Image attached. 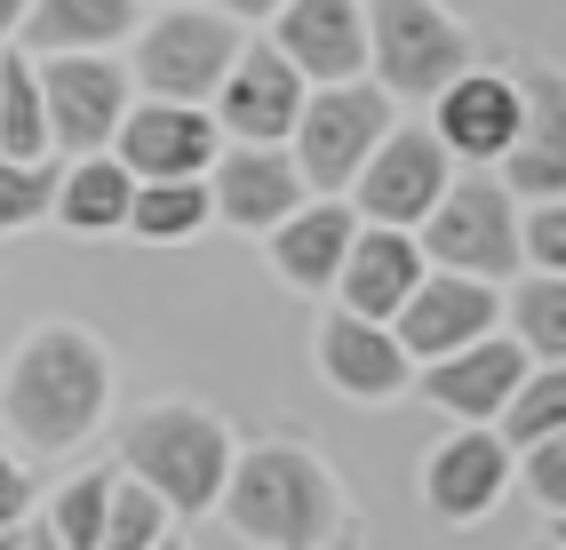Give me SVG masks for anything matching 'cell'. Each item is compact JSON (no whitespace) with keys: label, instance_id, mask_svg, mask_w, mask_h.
Wrapping results in <instances>:
<instances>
[{"label":"cell","instance_id":"cell-1","mask_svg":"<svg viewBox=\"0 0 566 550\" xmlns=\"http://www.w3.org/2000/svg\"><path fill=\"white\" fill-rule=\"evenodd\" d=\"M104 399H112L104 343L81 336V327H41V336H24L17 359H9L0 415H9V431L32 455H64L104 423Z\"/></svg>","mask_w":566,"mask_h":550},{"label":"cell","instance_id":"cell-2","mask_svg":"<svg viewBox=\"0 0 566 550\" xmlns=\"http://www.w3.org/2000/svg\"><path fill=\"white\" fill-rule=\"evenodd\" d=\"M223 519H232L248 542L272 550H319L344 527V495H335L327 463L304 447H248L223 470Z\"/></svg>","mask_w":566,"mask_h":550},{"label":"cell","instance_id":"cell-3","mask_svg":"<svg viewBox=\"0 0 566 550\" xmlns=\"http://www.w3.org/2000/svg\"><path fill=\"white\" fill-rule=\"evenodd\" d=\"M120 463L168 510H208L223 495V470H232V431L208 408H144L120 438Z\"/></svg>","mask_w":566,"mask_h":550},{"label":"cell","instance_id":"cell-4","mask_svg":"<svg viewBox=\"0 0 566 550\" xmlns=\"http://www.w3.org/2000/svg\"><path fill=\"white\" fill-rule=\"evenodd\" d=\"M367 17V72L384 96H407V104H431L455 72L479 64L471 32L439 9V0H359Z\"/></svg>","mask_w":566,"mask_h":550},{"label":"cell","instance_id":"cell-5","mask_svg":"<svg viewBox=\"0 0 566 550\" xmlns=\"http://www.w3.org/2000/svg\"><path fill=\"white\" fill-rule=\"evenodd\" d=\"M384 128H391V96L375 81H327V88H304V113L287 128V144H295L287 160L319 192H352V176L384 144Z\"/></svg>","mask_w":566,"mask_h":550},{"label":"cell","instance_id":"cell-6","mask_svg":"<svg viewBox=\"0 0 566 550\" xmlns=\"http://www.w3.org/2000/svg\"><path fill=\"white\" fill-rule=\"evenodd\" d=\"M423 264L439 272H463V279H511L518 272V208L495 176H463V183H447V192L431 200L423 215Z\"/></svg>","mask_w":566,"mask_h":550},{"label":"cell","instance_id":"cell-7","mask_svg":"<svg viewBox=\"0 0 566 550\" xmlns=\"http://www.w3.org/2000/svg\"><path fill=\"white\" fill-rule=\"evenodd\" d=\"M240 49L248 41H240L232 17H216V9H160L153 24L136 32V64L128 72L144 81V96H160V104H208Z\"/></svg>","mask_w":566,"mask_h":550},{"label":"cell","instance_id":"cell-8","mask_svg":"<svg viewBox=\"0 0 566 550\" xmlns=\"http://www.w3.org/2000/svg\"><path fill=\"white\" fill-rule=\"evenodd\" d=\"M32 81H41V120H49L56 152H72V160L112 152V128L128 113V64H112V56H41Z\"/></svg>","mask_w":566,"mask_h":550},{"label":"cell","instance_id":"cell-9","mask_svg":"<svg viewBox=\"0 0 566 550\" xmlns=\"http://www.w3.org/2000/svg\"><path fill=\"white\" fill-rule=\"evenodd\" d=\"M455 183V160L431 128H384V144L359 160L352 176V200L367 224H391V232H415L431 215V200Z\"/></svg>","mask_w":566,"mask_h":550},{"label":"cell","instance_id":"cell-10","mask_svg":"<svg viewBox=\"0 0 566 550\" xmlns=\"http://www.w3.org/2000/svg\"><path fill=\"white\" fill-rule=\"evenodd\" d=\"M495 319H503V304H495V287H486V279L423 272L384 327L399 336V351L423 367V359H447V351H463V343H479V336H495Z\"/></svg>","mask_w":566,"mask_h":550},{"label":"cell","instance_id":"cell-11","mask_svg":"<svg viewBox=\"0 0 566 550\" xmlns=\"http://www.w3.org/2000/svg\"><path fill=\"white\" fill-rule=\"evenodd\" d=\"M223 152V128L208 104H160L144 96L120 113V128H112V160H120L136 183L153 176H208V160Z\"/></svg>","mask_w":566,"mask_h":550},{"label":"cell","instance_id":"cell-12","mask_svg":"<svg viewBox=\"0 0 566 550\" xmlns=\"http://www.w3.org/2000/svg\"><path fill=\"white\" fill-rule=\"evenodd\" d=\"M518 128H526V96H518V81H503V72H486V64L455 72V81L431 96V136L447 144V160L486 168L518 144Z\"/></svg>","mask_w":566,"mask_h":550},{"label":"cell","instance_id":"cell-13","mask_svg":"<svg viewBox=\"0 0 566 550\" xmlns=\"http://www.w3.org/2000/svg\"><path fill=\"white\" fill-rule=\"evenodd\" d=\"M295 113H304V72H295L272 41L240 49L232 72H223V88H216V128L232 144H287Z\"/></svg>","mask_w":566,"mask_h":550},{"label":"cell","instance_id":"cell-14","mask_svg":"<svg viewBox=\"0 0 566 550\" xmlns=\"http://www.w3.org/2000/svg\"><path fill=\"white\" fill-rule=\"evenodd\" d=\"M272 49L304 72V88L359 81L367 72V17H359V0H280Z\"/></svg>","mask_w":566,"mask_h":550},{"label":"cell","instance_id":"cell-15","mask_svg":"<svg viewBox=\"0 0 566 550\" xmlns=\"http://www.w3.org/2000/svg\"><path fill=\"white\" fill-rule=\"evenodd\" d=\"M200 183H208V208H223V215L248 224V232H272L280 215H295V208H304V192H312V183L295 176L287 144H232V152L208 160Z\"/></svg>","mask_w":566,"mask_h":550},{"label":"cell","instance_id":"cell-16","mask_svg":"<svg viewBox=\"0 0 566 550\" xmlns=\"http://www.w3.org/2000/svg\"><path fill=\"white\" fill-rule=\"evenodd\" d=\"M526 367H535V359H526L511 336H479V343L447 351V359H423V399L447 408L455 423H495Z\"/></svg>","mask_w":566,"mask_h":550},{"label":"cell","instance_id":"cell-17","mask_svg":"<svg viewBox=\"0 0 566 550\" xmlns=\"http://www.w3.org/2000/svg\"><path fill=\"white\" fill-rule=\"evenodd\" d=\"M423 272H431V264H423V247H415V232L359 224L352 247H344V264H335V287H344V311H352V319H391Z\"/></svg>","mask_w":566,"mask_h":550},{"label":"cell","instance_id":"cell-18","mask_svg":"<svg viewBox=\"0 0 566 550\" xmlns=\"http://www.w3.org/2000/svg\"><path fill=\"white\" fill-rule=\"evenodd\" d=\"M503 479H511V447L486 423H463L447 447L423 463V503L439 510V519H479V510H495V495H503Z\"/></svg>","mask_w":566,"mask_h":550},{"label":"cell","instance_id":"cell-19","mask_svg":"<svg viewBox=\"0 0 566 550\" xmlns=\"http://www.w3.org/2000/svg\"><path fill=\"white\" fill-rule=\"evenodd\" d=\"M319 367H327V383L344 399H399L407 376H415V359L399 351L391 327L384 319H352V311H335L319 327Z\"/></svg>","mask_w":566,"mask_h":550},{"label":"cell","instance_id":"cell-20","mask_svg":"<svg viewBox=\"0 0 566 550\" xmlns=\"http://www.w3.org/2000/svg\"><path fill=\"white\" fill-rule=\"evenodd\" d=\"M24 56H104L112 41L136 32V0H24Z\"/></svg>","mask_w":566,"mask_h":550},{"label":"cell","instance_id":"cell-21","mask_svg":"<svg viewBox=\"0 0 566 550\" xmlns=\"http://www.w3.org/2000/svg\"><path fill=\"white\" fill-rule=\"evenodd\" d=\"M359 232V215L344 200H312L272 224V272L287 287H335V264H344V247Z\"/></svg>","mask_w":566,"mask_h":550},{"label":"cell","instance_id":"cell-22","mask_svg":"<svg viewBox=\"0 0 566 550\" xmlns=\"http://www.w3.org/2000/svg\"><path fill=\"white\" fill-rule=\"evenodd\" d=\"M526 96V128L503 152V192H526V200H558L566 192V128H558V81L543 72Z\"/></svg>","mask_w":566,"mask_h":550},{"label":"cell","instance_id":"cell-23","mask_svg":"<svg viewBox=\"0 0 566 550\" xmlns=\"http://www.w3.org/2000/svg\"><path fill=\"white\" fill-rule=\"evenodd\" d=\"M128 192H136V176L112 160V152H88V160H72L56 176L49 215H64L72 232H120L128 224Z\"/></svg>","mask_w":566,"mask_h":550},{"label":"cell","instance_id":"cell-24","mask_svg":"<svg viewBox=\"0 0 566 550\" xmlns=\"http://www.w3.org/2000/svg\"><path fill=\"white\" fill-rule=\"evenodd\" d=\"M208 183L200 176H153V183H136L128 192V224L120 232H136V240H192L200 224H208Z\"/></svg>","mask_w":566,"mask_h":550},{"label":"cell","instance_id":"cell-25","mask_svg":"<svg viewBox=\"0 0 566 550\" xmlns=\"http://www.w3.org/2000/svg\"><path fill=\"white\" fill-rule=\"evenodd\" d=\"M495 423H503V431H495L503 447H535V438H558V431H566V367H526Z\"/></svg>","mask_w":566,"mask_h":550},{"label":"cell","instance_id":"cell-26","mask_svg":"<svg viewBox=\"0 0 566 550\" xmlns=\"http://www.w3.org/2000/svg\"><path fill=\"white\" fill-rule=\"evenodd\" d=\"M0 160H49V120H41L32 56H0Z\"/></svg>","mask_w":566,"mask_h":550},{"label":"cell","instance_id":"cell-27","mask_svg":"<svg viewBox=\"0 0 566 550\" xmlns=\"http://www.w3.org/2000/svg\"><path fill=\"white\" fill-rule=\"evenodd\" d=\"M511 327H518L511 343H518L526 359L558 367V359H566V279H558V272H535V279L511 296Z\"/></svg>","mask_w":566,"mask_h":550},{"label":"cell","instance_id":"cell-28","mask_svg":"<svg viewBox=\"0 0 566 550\" xmlns=\"http://www.w3.org/2000/svg\"><path fill=\"white\" fill-rule=\"evenodd\" d=\"M160 535H168V503H160L153 487H136V479H112L96 550H153Z\"/></svg>","mask_w":566,"mask_h":550},{"label":"cell","instance_id":"cell-29","mask_svg":"<svg viewBox=\"0 0 566 550\" xmlns=\"http://www.w3.org/2000/svg\"><path fill=\"white\" fill-rule=\"evenodd\" d=\"M104 495H112V470H81V479H64L56 487V503H49V535H56V550H96V535H104Z\"/></svg>","mask_w":566,"mask_h":550},{"label":"cell","instance_id":"cell-30","mask_svg":"<svg viewBox=\"0 0 566 550\" xmlns=\"http://www.w3.org/2000/svg\"><path fill=\"white\" fill-rule=\"evenodd\" d=\"M49 200H56V168L49 160H0V232L49 215Z\"/></svg>","mask_w":566,"mask_h":550},{"label":"cell","instance_id":"cell-31","mask_svg":"<svg viewBox=\"0 0 566 550\" xmlns=\"http://www.w3.org/2000/svg\"><path fill=\"white\" fill-rule=\"evenodd\" d=\"M518 264L566 272V208H558V200H535V215L518 224Z\"/></svg>","mask_w":566,"mask_h":550},{"label":"cell","instance_id":"cell-32","mask_svg":"<svg viewBox=\"0 0 566 550\" xmlns=\"http://www.w3.org/2000/svg\"><path fill=\"white\" fill-rule=\"evenodd\" d=\"M526 487L543 510H566V438H535L526 447Z\"/></svg>","mask_w":566,"mask_h":550},{"label":"cell","instance_id":"cell-33","mask_svg":"<svg viewBox=\"0 0 566 550\" xmlns=\"http://www.w3.org/2000/svg\"><path fill=\"white\" fill-rule=\"evenodd\" d=\"M17 519H32V479L0 455V527H17Z\"/></svg>","mask_w":566,"mask_h":550},{"label":"cell","instance_id":"cell-34","mask_svg":"<svg viewBox=\"0 0 566 550\" xmlns=\"http://www.w3.org/2000/svg\"><path fill=\"white\" fill-rule=\"evenodd\" d=\"M216 17H232V24H248V17H280V0H223Z\"/></svg>","mask_w":566,"mask_h":550},{"label":"cell","instance_id":"cell-35","mask_svg":"<svg viewBox=\"0 0 566 550\" xmlns=\"http://www.w3.org/2000/svg\"><path fill=\"white\" fill-rule=\"evenodd\" d=\"M17 550H56V535H49L41 519H24V527H17Z\"/></svg>","mask_w":566,"mask_h":550},{"label":"cell","instance_id":"cell-36","mask_svg":"<svg viewBox=\"0 0 566 550\" xmlns=\"http://www.w3.org/2000/svg\"><path fill=\"white\" fill-rule=\"evenodd\" d=\"M17 17H24V0H0V41L17 32Z\"/></svg>","mask_w":566,"mask_h":550},{"label":"cell","instance_id":"cell-37","mask_svg":"<svg viewBox=\"0 0 566 550\" xmlns=\"http://www.w3.org/2000/svg\"><path fill=\"white\" fill-rule=\"evenodd\" d=\"M17 527H24V519H17ZM17 527H0V550H17Z\"/></svg>","mask_w":566,"mask_h":550},{"label":"cell","instance_id":"cell-38","mask_svg":"<svg viewBox=\"0 0 566 550\" xmlns=\"http://www.w3.org/2000/svg\"><path fill=\"white\" fill-rule=\"evenodd\" d=\"M153 550H184V542H176V535H160V542H153Z\"/></svg>","mask_w":566,"mask_h":550}]
</instances>
